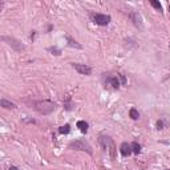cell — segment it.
<instances>
[{
    "label": "cell",
    "mask_w": 170,
    "mask_h": 170,
    "mask_svg": "<svg viewBox=\"0 0 170 170\" xmlns=\"http://www.w3.org/2000/svg\"><path fill=\"white\" fill-rule=\"evenodd\" d=\"M92 19L97 25H108L110 23V16L109 15H101V13H95L92 15Z\"/></svg>",
    "instance_id": "3"
},
{
    "label": "cell",
    "mask_w": 170,
    "mask_h": 170,
    "mask_svg": "<svg viewBox=\"0 0 170 170\" xmlns=\"http://www.w3.org/2000/svg\"><path fill=\"white\" fill-rule=\"evenodd\" d=\"M107 83L108 84H110V85H112L113 88H114V89H118V88H120V81H118V75L117 76H114V77H109L107 80Z\"/></svg>",
    "instance_id": "8"
},
{
    "label": "cell",
    "mask_w": 170,
    "mask_h": 170,
    "mask_svg": "<svg viewBox=\"0 0 170 170\" xmlns=\"http://www.w3.org/2000/svg\"><path fill=\"white\" fill-rule=\"evenodd\" d=\"M66 40H68V45L69 47H75V48H78V49L83 48L80 44H77V41H75L72 37H69V36H66Z\"/></svg>",
    "instance_id": "12"
},
{
    "label": "cell",
    "mask_w": 170,
    "mask_h": 170,
    "mask_svg": "<svg viewBox=\"0 0 170 170\" xmlns=\"http://www.w3.org/2000/svg\"><path fill=\"white\" fill-rule=\"evenodd\" d=\"M130 146H132V152L134 153V154H138V153L141 152V145H140L138 142H133Z\"/></svg>",
    "instance_id": "13"
},
{
    "label": "cell",
    "mask_w": 170,
    "mask_h": 170,
    "mask_svg": "<svg viewBox=\"0 0 170 170\" xmlns=\"http://www.w3.org/2000/svg\"><path fill=\"white\" fill-rule=\"evenodd\" d=\"M130 16V19L133 20V23H134V25L135 27H138V28H142V23H141V16H140L138 13H130L129 15Z\"/></svg>",
    "instance_id": "7"
},
{
    "label": "cell",
    "mask_w": 170,
    "mask_h": 170,
    "mask_svg": "<svg viewBox=\"0 0 170 170\" xmlns=\"http://www.w3.org/2000/svg\"><path fill=\"white\" fill-rule=\"evenodd\" d=\"M169 11H170V4H169Z\"/></svg>",
    "instance_id": "20"
},
{
    "label": "cell",
    "mask_w": 170,
    "mask_h": 170,
    "mask_svg": "<svg viewBox=\"0 0 170 170\" xmlns=\"http://www.w3.org/2000/svg\"><path fill=\"white\" fill-rule=\"evenodd\" d=\"M69 147L71 149H75V150H83V152H87L89 154H92V147L90 145L88 144L85 140H77V141H73L69 144Z\"/></svg>",
    "instance_id": "2"
},
{
    "label": "cell",
    "mask_w": 170,
    "mask_h": 170,
    "mask_svg": "<svg viewBox=\"0 0 170 170\" xmlns=\"http://www.w3.org/2000/svg\"><path fill=\"white\" fill-rule=\"evenodd\" d=\"M150 4H152V6L154 7L156 9H158L159 12H162V6L158 3V1H156V0H152V1H150Z\"/></svg>",
    "instance_id": "16"
},
{
    "label": "cell",
    "mask_w": 170,
    "mask_h": 170,
    "mask_svg": "<svg viewBox=\"0 0 170 170\" xmlns=\"http://www.w3.org/2000/svg\"><path fill=\"white\" fill-rule=\"evenodd\" d=\"M69 132H71V126L68 124H65L64 126H61L60 129H59V133H60V134H68Z\"/></svg>",
    "instance_id": "15"
},
{
    "label": "cell",
    "mask_w": 170,
    "mask_h": 170,
    "mask_svg": "<svg viewBox=\"0 0 170 170\" xmlns=\"http://www.w3.org/2000/svg\"><path fill=\"white\" fill-rule=\"evenodd\" d=\"M108 152H109L110 159H112V161H116V158H117V157H116V145L110 137H108Z\"/></svg>",
    "instance_id": "5"
},
{
    "label": "cell",
    "mask_w": 170,
    "mask_h": 170,
    "mask_svg": "<svg viewBox=\"0 0 170 170\" xmlns=\"http://www.w3.org/2000/svg\"><path fill=\"white\" fill-rule=\"evenodd\" d=\"M108 137H109V135H100V137H98V142H100L102 150H105V152L108 150Z\"/></svg>",
    "instance_id": "9"
},
{
    "label": "cell",
    "mask_w": 170,
    "mask_h": 170,
    "mask_svg": "<svg viewBox=\"0 0 170 170\" xmlns=\"http://www.w3.org/2000/svg\"><path fill=\"white\" fill-rule=\"evenodd\" d=\"M33 107H35V109L37 110L39 113L47 116V114H51V113L55 110L56 105L48 100H43V101H35V102H33Z\"/></svg>",
    "instance_id": "1"
},
{
    "label": "cell",
    "mask_w": 170,
    "mask_h": 170,
    "mask_svg": "<svg viewBox=\"0 0 170 170\" xmlns=\"http://www.w3.org/2000/svg\"><path fill=\"white\" fill-rule=\"evenodd\" d=\"M77 128L80 129L81 133H84V134H85V133L88 132V124H87L85 121H78V122H77Z\"/></svg>",
    "instance_id": "11"
},
{
    "label": "cell",
    "mask_w": 170,
    "mask_h": 170,
    "mask_svg": "<svg viewBox=\"0 0 170 170\" xmlns=\"http://www.w3.org/2000/svg\"><path fill=\"white\" fill-rule=\"evenodd\" d=\"M0 104H1V107H3V108H6V109H13V108H15L13 102L6 100V98H1V102H0Z\"/></svg>",
    "instance_id": "10"
},
{
    "label": "cell",
    "mask_w": 170,
    "mask_h": 170,
    "mask_svg": "<svg viewBox=\"0 0 170 170\" xmlns=\"http://www.w3.org/2000/svg\"><path fill=\"white\" fill-rule=\"evenodd\" d=\"M48 51L49 52H53V55H56V56H59L61 53V51L59 48H56V47H51V48H48Z\"/></svg>",
    "instance_id": "17"
},
{
    "label": "cell",
    "mask_w": 170,
    "mask_h": 170,
    "mask_svg": "<svg viewBox=\"0 0 170 170\" xmlns=\"http://www.w3.org/2000/svg\"><path fill=\"white\" fill-rule=\"evenodd\" d=\"M9 170H19V169H18V167H15V166H11V167H9Z\"/></svg>",
    "instance_id": "19"
},
{
    "label": "cell",
    "mask_w": 170,
    "mask_h": 170,
    "mask_svg": "<svg viewBox=\"0 0 170 170\" xmlns=\"http://www.w3.org/2000/svg\"><path fill=\"white\" fill-rule=\"evenodd\" d=\"M71 65L75 68L76 71H77L80 75H85V76H90L92 75V68L88 65H85V64H77V63H72Z\"/></svg>",
    "instance_id": "4"
},
{
    "label": "cell",
    "mask_w": 170,
    "mask_h": 170,
    "mask_svg": "<svg viewBox=\"0 0 170 170\" xmlns=\"http://www.w3.org/2000/svg\"><path fill=\"white\" fill-rule=\"evenodd\" d=\"M162 126H164V122H162V121H157V129H162Z\"/></svg>",
    "instance_id": "18"
},
{
    "label": "cell",
    "mask_w": 170,
    "mask_h": 170,
    "mask_svg": "<svg viewBox=\"0 0 170 170\" xmlns=\"http://www.w3.org/2000/svg\"><path fill=\"white\" fill-rule=\"evenodd\" d=\"M129 116H130V118H132V120H138V117H140L138 110L134 109V108H132V109H130V112H129Z\"/></svg>",
    "instance_id": "14"
},
{
    "label": "cell",
    "mask_w": 170,
    "mask_h": 170,
    "mask_svg": "<svg viewBox=\"0 0 170 170\" xmlns=\"http://www.w3.org/2000/svg\"><path fill=\"white\" fill-rule=\"evenodd\" d=\"M120 152H121V154L124 157H128L130 153H132V146H130L128 142H122L121 147H120Z\"/></svg>",
    "instance_id": "6"
}]
</instances>
